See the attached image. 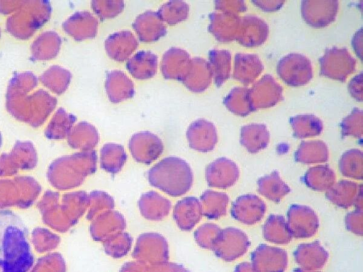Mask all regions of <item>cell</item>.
<instances>
[{
	"instance_id": "1",
	"label": "cell",
	"mask_w": 363,
	"mask_h": 272,
	"mask_svg": "<svg viewBox=\"0 0 363 272\" xmlns=\"http://www.w3.org/2000/svg\"><path fill=\"white\" fill-rule=\"evenodd\" d=\"M151 186L172 197L186 193L191 188L194 174L183 159L170 156L160 160L147 172Z\"/></svg>"
},
{
	"instance_id": "2",
	"label": "cell",
	"mask_w": 363,
	"mask_h": 272,
	"mask_svg": "<svg viewBox=\"0 0 363 272\" xmlns=\"http://www.w3.org/2000/svg\"><path fill=\"white\" fill-rule=\"evenodd\" d=\"M277 72L288 85L303 86L313 78V65L306 55L291 52L282 57L277 64Z\"/></svg>"
},
{
	"instance_id": "3",
	"label": "cell",
	"mask_w": 363,
	"mask_h": 272,
	"mask_svg": "<svg viewBox=\"0 0 363 272\" xmlns=\"http://www.w3.org/2000/svg\"><path fill=\"white\" fill-rule=\"evenodd\" d=\"M356 65V60L345 47L328 48L320 58L321 75L340 81L354 72Z\"/></svg>"
},
{
	"instance_id": "4",
	"label": "cell",
	"mask_w": 363,
	"mask_h": 272,
	"mask_svg": "<svg viewBox=\"0 0 363 272\" xmlns=\"http://www.w3.org/2000/svg\"><path fill=\"white\" fill-rule=\"evenodd\" d=\"M250 246V241L246 233L234 227L221 229L212 250L219 258L231 261L244 255Z\"/></svg>"
},
{
	"instance_id": "5",
	"label": "cell",
	"mask_w": 363,
	"mask_h": 272,
	"mask_svg": "<svg viewBox=\"0 0 363 272\" xmlns=\"http://www.w3.org/2000/svg\"><path fill=\"white\" fill-rule=\"evenodd\" d=\"M286 220L292 237L296 239L312 237L319 228L318 215L311 208L304 205H291Z\"/></svg>"
},
{
	"instance_id": "6",
	"label": "cell",
	"mask_w": 363,
	"mask_h": 272,
	"mask_svg": "<svg viewBox=\"0 0 363 272\" xmlns=\"http://www.w3.org/2000/svg\"><path fill=\"white\" fill-rule=\"evenodd\" d=\"M249 98L253 111L272 107L283 98V89L269 74L264 75L249 89Z\"/></svg>"
},
{
	"instance_id": "7",
	"label": "cell",
	"mask_w": 363,
	"mask_h": 272,
	"mask_svg": "<svg viewBox=\"0 0 363 272\" xmlns=\"http://www.w3.org/2000/svg\"><path fill=\"white\" fill-rule=\"evenodd\" d=\"M128 147L131 155L140 163L150 164L163 152L162 140L150 131H140L132 135Z\"/></svg>"
},
{
	"instance_id": "8",
	"label": "cell",
	"mask_w": 363,
	"mask_h": 272,
	"mask_svg": "<svg viewBox=\"0 0 363 272\" xmlns=\"http://www.w3.org/2000/svg\"><path fill=\"white\" fill-rule=\"evenodd\" d=\"M339 7L335 0L302 1L301 15L304 21L314 28H324L333 23Z\"/></svg>"
},
{
	"instance_id": "9",
	"label": "cell",
	"mask_w": 363,
	"mask_h": 272,
	"mask_svg": "<svg viewBox=\"0 0 363 272\" xmlns=\"http://www.w3.org/2000/svg\"><path fill=\"white\" fill-rule=\"evenodd\" d=\"M205 176L209 186L226 189L237 182L240 176V170L238 165L231 159L220 157L206 166Z\"/></svg>"
},
{
	"instance_id": "10",
	"label": "cell",
	"mask_w": 363,
	"mask_h": 272,
	"mask_svg": "<svg viewBox=\"0 0 363 272\" xmlns=\"http://www.w3.org/2000/svg\"><path fill=\"white\" fill-rule=\"evenodd\" d=\"M251 260L257 272H284L288 256L281 248L260 244L252 253Z\"/></svg>"
},
{
	"instance_id": "11",
	"label": "cell",
	"mask_w": 363,
	"mask_h": 272,
	"mask_svg": "<svg viewBox=\"0 0 363 272\" xmlns=\"http://www.w3.org/2000/svg\"><path fill=\"white\" fill-rule=\"evenodd\" d=\"M266 210V204L259 196L245 194L238 197L232 203L230 213L238 222L252 225L263 218Z\"/></svg>"
},
{
	"instance_id": "12",
	"label": "cell",
	"mask_w": 363,
	"mask_h": 272,
	"mask_svg": "<svg viewBox=\"0 0 363 272\" xmlns=\"http://www.w3.org/2000/svg\"><path fill=\"white\" fill-rule=\"evenodd\" d=\"M186 135L190 147L201 152L213 150L218 142L215 125L203 118L193 121L189 125Z\"/></svg>"
},
{
	"instance_id": "13",
	"label": "cell",
	"mask_w": 363,
	"mask_h": 272,
	"mask_svg": "<svg viewBox=\"0 0 363 272\" xmlns=\"http://www.w3.org/2000/svg\"><path fill=\"white\" fill-rule=\"evenodd\" d=\"M269 32V26L264 20L257 16H245L240 17L235 40L245 47H257L267 40Z\"/></svg>"
},
{
	"instance_id": "14",
	"label": "cell",
	"mask_w": 363,
	"mask_h": 272,
	"mask_svg": "<svg viewBox=\"0 0 363 272\" xmlns=\"http://www.w3.org/2000/svg\"><path fill=\"white\" fill-rule=\"evenodd\" d=\"M213 79L208 62L199 57L191 58L181 81L190 91L200 93L207 89Z\"/></svg>"
},
{
	"instance_id": "15",
	"label": "cell",
	"mask_w": 363,
	"mask_h": 272,
	"mask_svg": "<svg viewBox=\"0 0 363 272\" xmlns=\"http://www.w3.org/2000/svg\"><path fill=\"white\" fill-rule=\"evenodd\" d=\"M133 28L139 40L145 42L159 40L167 31L157 12L152 10H147L138 15L133 23Z\"/></svg>"
},
{
	"instance_id": "16",
	"label": "cell",
	"mask_w": 363,
	"mask_h": 272,
	"mask_svg": "<svg viewBox=\"0 0 363 272\" xmlns=\"http://www.w3.org/2000/svg\"><path fill=\"white\" fill-rule=\"evenodd\" d=\"M138 45L136 37L128 30L114 32L104 41L106 53L111 59L118 62L128 60Z\"/></svg>"
},
{
	"instance_id": "17",
	"label": "cell",
	"mask_w": 363,
	"mask_h": 272,
	"mask_svg": "<svg viewBox=\"0 0 363 272\" xmlns=\"http://www.w3.org/2000/svg\"><path fill=\"white\" fill-rule=\"evenodd\" d=\"M98 28V19L88 11L75 12L64 23L66 32L77 40L94 38Z\"/></svg>"
},
{
	"instance_id": "18",
	"label": "cell",
	"mask_w": 363,
	"mask_h": 272,
	"mask_svg": "<svg viewBox=\"0 0 363 272\" xmlns=\"http://www.w3.org/2000/svg\"><path fill=\"white\" fill-rule=\"evenodd\" d=\"M125 222L123 215L111 210L94 218L91 225V234L94 239L104 242L114 234L123 232Z\"/></svg>"
},
{
	"instance_id": "19",
	"label": "cell",
	"mask_w": 363,
	"mask_h": 272,
	"mask_svg": "<svg viewBox=\"0 0 363 272\" xmlns=\"http://www.w3.org/2000/svg\"><path fill=\"white\" fill-rule=\"evenodd\" d=\"M189 53L185 50L172 47L167 50L161 60L160 70L165 79H182L191 60Z\"/></svg>"
},
{
	"instance_id": "20",
	"label": "cell",
	"mask_w": 363,
	"mask_h": 272,
	"mask_svg": "<svg viewBox=\"0 0 363 272\" xmlns=\"http://www.w3.org/2000/svg\"><path fill=\"white\" fill-rule=\"evenodd\" d=\"M105 89L109 101L113 103L131 98L135 94L134 83L125 72L119 69L107 72Z\"/></svg>"
},
{
	"instance_id": "21",
	"label": "cell",
	"mask_w": 363,
	"mask_h": 272,
	"mask_svg": "<svg viewBox=\"0 0 363 272\" xmlns=\"http://www.w3.org/2000/svg\"><path fill=\"white\" fill-rule=\"evenodd\" d=\"M240 16L222 11H213L209 15L208 30L220 42L235 40Z\"/></svg>"
},
{
	"instance_id": "22",
	"label": "cell",
	"mask_w": 363,
	"mask_h": 272,
	"mask_svg": "<svg viewBox=\"0 0 363 272\" xmlns=\"http://www.w3.org/2000/svg\"><path fill=\"white\" fill-rule=\"evenodd\" d=\"M202 215L200 200L195 197H186L174 207L173 218L182 230H191L199 222Z\"/></svg>"
},
{
	"instance_id": "23",
	"label": "cell",
	"mask_w": 363,
	"mask_h": 272,
	"mask_svg": "<svg viewBox=\"0 0 363 272\" xmlns=\"http://www.w3.org/2000/svg\"><path fill=\"white\" fill-rule=\"evenodd\" d=\"M264 65L258 55L236 53L234 60L233 78L245 85L252 83L262 72Z\"/></svg>"
},
{
	"instance_id": "24",
	"label": "cell",
	"mask_w": 363,
	"mask_h": 272,
	"mask_svg": "<svg viewBox=\"0 0 363 272\" xmlns=\"http://www.w3.org/2000/svg\"><path fill=\"white\" fill-rule=\"evenodd\" d=\"M327 199L333 205L347 208L354 205L357 198L362 194V186L350 180L335 182L325 191Z\"/></svg>"
},
{
	"instance_id": "25",
	"label": "cell",
	"mask_w": 363,
	"mask_h": 272,
	"mask_svg": "<svg viewBox=\"0 0 363 272\" xmlns=\"http://www.w3.org/2000/svg\"><path fill=\"white\" fill-rule=\"evenodd\" d=\"M294 255L297 264L309 270L322 268L328 259V251L318 241L301 244Z\"/></svg>"
},
{
	"instance_id": "26",
	"label": "cell",
	"mask_w": 363,
	"mask_h": 272,
	"mask_svg": "<svg viewBox=\"0 0 363 272\" xmlns=\"http://www.w3.org/2000/svg\"><path fill=\"white\" fill-rule=\"evenodd\" d=\"M157 55L150 50H139L126 62V69L135 78L140 80L154 76L157 72Z\"/></svg>"
},
{
	"instance_id": "27",
	"label": "cell",
	"mask_w": 363,
	"mask_h": 272,
	"mask_svg": "<svg viewBox=\"0 0 363 272\" xmlns=\"http://www.w3.org/2000/svg\"><path fill=\"white\" fill-rule=\"evenodd\" d=\"M270 135L265 124L252 123L240 130V144L252 154L265 149L269 143Z\"/></svg>"
},
{
	"instance_id": "28",
	"label": "cell",
	"mask_w": 363,
	"mask_h": 272,
	"mask_svg": "<svg viewBox=\"0 0 363 272\" xmlns=\"http://www.w3.org/2000/svg\"><path fill=\"white\" fill-rule=\"evenodd\" d=\"M171 202L155 191L144 193L138 201L143 216L147 220H160L166 217L171 209Z\"/></svg>"
},
{
	"instance_id": "29",
	"label": "cell",
	"mask_w": 363,
	"mask_h": 272,
	"mask_svg": "<svg viewBox=\"0 0 363 272\" xmlns=\"http://www.w3.org/2000/svg\"><path fill=\"white\" fill-rule=\"evenodd\" d=\"M257 191L271 201L279 202L290 193L291 189L279 172L274 171L257 180Z\"/></svg>"
},
{
	"instance_id": "30",
	"label": "cell",
	"mask_w": 363,
	"mask_h": 272,
	"mask_svg": "<svg viewBox=\"0 0 363 272\" xmlns=\"http://www.w3.org/2000/svg\"><path fill=\"white\" fill-rule=\"evenodd\" d=\"M328 157V146L322 140L303 141L294 154L295 160L305 164L325 163Z\"/></svg>"
},
{
	"instance_id": "31",
	"label": "cell",
	"mask_w": 363,
	"mask_h": 272,
	"mask_svg": "<svg viewBox=\"0 0 363 272\" xmlns=\"http://www.w3.org/2000/svg\"><path fill=\"white\" fill-rule=\"evenodd\" d=\"M264 239L270 243L284 245L289 244L292 235L284 217L281 215H270L262 227Z\"/></svg>"
},
{
	"instance_id": "32",
	"label": "cell",
	"mask_w": 363,
	"mask_h": 272,
	"mask_svg": "<svg viewBox=\"0 0 363 272\" xmlns=\"http://www.w3.org/2000/svg\"><path fill=\"white\" fill-rule=\"evenodd\" d=\"M231 52L228 50L213 49L208 52V63L213 79L217 86H222L230 76Z\"/></svg>"
},
{
	"instance_id": "33",
	"label": "cell",
	"mask_w": 363,
	"mask_h": 272,
	"mask_svg": "<svg viewBox=\"0 0 363 272\" xmlns=\"http://www.w3.org/2000/svg\"><path fill=\"white\" fill-rule=\"evenodd\" d=\"M99 140V134L97 129L86 121L77 124L69 135L70 145L83 151L93 150Z\"/></svg>"
},
{
	"instance_id": "34",
	"label": "cell",
	"mask_w": 363,
	"mask_h": 272,
	"mask_svg": "<svg viewBox=\"0 0 363 272\" xmlns=\"http://www.w3.org/2000/svg\"><path fill=\"white\" fill-rule=\"evenodd\" d=\"M228 196L223 192L206 190L200 198L203 215L208 219L216 220L226 214Z\"/></svg>"
},
{
	"instance_id": "35",
	"label": "cell",
	"mask_w": 363,
	"mask_h": 272,
	"mask_svg": "<svg viewBox=\"0 0 363 272\" xmlns=\"http://www.w3.org/2000/svg\"><path fill=\"white\" fill-rule=\"evenodd\" d=\"M303 182L312 190L326 191L336 182V175L328 165L319 164L307 170Z\"/></svg>"
},
{
	"instance_id": "36",
	"label": "cell",
	"mask_w": 363,
	"mask_h": 272,
	"mask_svg": "<svg viewBox=\"0 0 363 272\" xmlns=\"http://www.w3.org/2000/svg\"><path fill=\"white\" fill-rule=\"evenodd\" d=\"M289 123L296 138L303 139L319 135L323 130V123L313 114H300L291 117Z\"/></svg>"
},
{
	"instance_id": "37",
	"label": "cell",
	"mask_w": 363,
	"mask_h": 272,
	"mask_svg": "<svg viewBox=\"0 0 363 272\" xmlns=\"http://www.w3.org/2000/svg\"><path fill=\"white\" fill-rule=\"evenodd\" d=\"M127 155L121 144L109 142L103 145L100 152V165L106 171L116 174L124 166Z\"/></svg>"
},
{
	"instance_id": "38",
	"label": "cell",
	"mask_w": 363,
	"mask_h": 272,
	"mask_svg": "<svg viewBox=\"0 0 363 272\" xmlns=\"http://www.w3.org/2000/svg\"><path fill=\"white\" fill-rule=\"evenodd\" d=\"M340 172L345 177L354 180L363 178L362 152L359 149H351L344 152L338 163Z\"/></svg>"
},
{
	"instance_id": "39",
	"label": "cell",
	"mask_w": 363,
	"mask_h": 272,
	"mask_svg": "<svg viewBox=\"0 0 363 272\" xmlns=\"http://www.w3.org/2000/svg\"><path fill=\"white\" fill-rule=\"evenodd\" d=\"M225 107L233 113L246 116L253 112L250 98L249 89L236 86L230 90L223 99Z\"/></svg>"
},
{
	"instance_id": "40",
	"label": "cell",
	"mask_w": 363,
	"mask_h": 272,
	"mask_svg": "<svg viewBox=\"0 0 363 272\" xmlns=\"http://www.w3.org/2000/svg\"><path fill=\"white\" fill-rule=\"evenodd\" d=\"M189 10L190 7L187 2L170 0L159 7L157 14L164 23L173 26L186 20L189 16Z\"/></svg>"
},
{
	"instance_id": "41",
	"label": "cell",
	"mask_w": 363,
	"mask_h": 272,
	"mask_svg": "<svg viewBox=\"0 0 363 272\" xmlns=\"http://www.w3.org/2000/svg\"><path fill=\"white\" fill-rule=\"evenodd\" d=\"M362 119V110L357 108H354L340 123L342 135L361 138L363 133Z\"/></svg>"
},
{
	"instance_id": "42",
	"label": "cell",
	"mask_w": 363,
	"mask_h": 272,
	"mask_svg": "<svg viewBox=\"0 0 363 272\" xmlns=\"http://www.w3.org/2000/svg\"><path fill=\"white\" fill-rule=\"evenodd\" d=\"M125 6L122 0H93L91 7L101 19L113 18L121 13Z\"/></svg>"
},
{
	"instance_id": "43",
	"label": "cell",
	"mask_w": 363,
	"mask_h": 272,
	"mask_svg": "<svg viewBox=\"0 0 363 272\" xmlns=\"http://www.w3.org/2000/svg\"><path fill=\"white\" fill-rule=\"evenodd\" d=\"M91 208L89 212V218L94 220L101 213L113 210L114 201L111 196L105 192L94 191L89 197Z\"/></svg>"
},
{
	"instance_id": "44",
	"label": "cell",
	"mask_w": 363,
	"mask_h": 272,
	"mask_svg": "<svg viewBox=\"0 0 363 272\" xmlns=\"http://www.w3.org/2000/svg\"><path fill=\"white\" fill-rule=\"evenodd\" d=\"M220 230V227L216 224L205 223L195 231V241L200 246L212 249L213 245Z\"/></svg>"
},
{
	"instance_id": "45",
	"label": "cell",
	"mask_w": 363,
	"mask_h": 272,
	"mask_svg": "<svg viewBox=\"0 0 363 272\" xmlns=\"http://www.w3.org/2000/svg\"><path fill=\"white\" fill-rule=\"evenodd\" d=\"M131 237L125 232H121L113 235L104 242V248L108 251H120L129 250L132 244Z\"/></svg>"
},
{
	"instance_id": "46",
	"label": "cell",
	"mask_w": 363,
	"mask_h": 272,
	"mask_svg": "<svg viewBox=\"0 0 363 272\" xmlns=\"http://www.w3.org/2000/svg\"><path fill=\"white\" fill-rule=\"evenodd\" d=\"M345 227L352 233L362 236L363 234V211L356 209L345 217Z\"/></svg>"
},
{
	"instance_id": "47",
	"label": "cell",
	"mask_w": 363,
	"mask_h": 272,
	"mask_svg": "<svg viewBox=\"0 0 363 272\" xmlns=\"http://www.w3.org/2000/svg\"><path fill=\"white\" fill-rule=\"evenodd\" d=\"M214 4L216 11L235 15H239L247 10L245 1L241 0L216 1Z\"/></svg>"
},
{
	"instance_id": "48",
	"label": "cell",
	"mask_w": 363,
	"mask_h": 272,
	"mask_svg": "<svg viewBox=\"0 0 363 272\" xmlns=\"http://www.w3.org/2000/svg\"><path fill=\"white\" fill-rule=\"evenodd\" d=\"M362 84V72L354 76L348 84L350 95L360 102L362 101L363 98Z\"/></svg>"
},
{
	"instance_id": "49",
	"label": "cell",
	"mask_w": 363,
	"mask_h": 272,
	"mask_svg": "<svg viewBox=\"0 0 363 272\" xmlns=\"http://www.w3.org/2000/svg\"><path fill=\"white\" fill-rule=\"evenodd\" d=\"M254 4H255L259 8L264 10L266 11H274L279 8H280L283 4L285 3V1H252Z\"/></svg>"
},
{
	"instance_id": "50",
	"label": "cell",
	"mask_w": 363,
	"mask_h": 272,
	"mask_svg": "<svg viewBox=\"0 0 363 272\" xmlns=\"http://www.w3.org/2000/svg\"><path fill=\"white\" fill-rule=\"evenodd\" d=\"M354 49L357 54L359 55V57H362V28H359V30L357 31L355 35L353 37L352 42Z\"/></svg>"
},
{
	"instance_id": "51",
	"label": "cell",
	"mask_w": 363,
	"mask_h": 272,
	"mask_svg": "<svg viewBox=\"0 0 363 272\" xmlns=\"http://www.w3.org/2000/svg\"><path fill=\"white\" fill-rule=\"evenodd\" d=\"M235 272H257L252 265L250 263L245 262L238 265Z\"/></svg>"
},
{
	"instance_id": "52",
	"label": "cell",
	"mask_w": 363,
	"mask_h": 272,
	"mask_svg": "<svg viewBox=\"0 0 363 272\" xmlns=\"http://www.w3.org/2000/svg\"><path fill=\"white\" fill-rule=\"evenodd\" d=\"M294 272H319V271H315L305 269V268H297L294 271Z\"/></svg>"
}]
</instances>
